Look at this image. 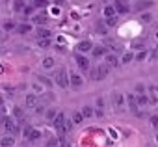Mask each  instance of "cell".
<instances>
[{
    "mask_svg": "<svg viewBox=\"0 0 158 147\" xmlns=\"http://www.w3.org/2000/svg\"><path fill=\"white\" fill-rule=\"evenodd\" d=\"M54 78H56V84H58L60 88H63V90L69 88V84H71V77L67 75V71H65V69H58Z\"/></svg>",
    "mask_w": 158,
    "mask_h": 147,
    "instance_id": "obj_1",
    "label": "cell"
},
{
    "mask_svg": "<svg viewBox=\"0 0 158 147\" xmlns=\"http://www.w3.org/2000/svg\"><path fill=\"white\" fill-rule=\"evenodd\" d=\"M108 73H110V65H108V63H106V65H99L97 69L91 71V78H93V80H104V78L108 77Z\"/></svg>",
    "mask_w": 158,
    "mask_h": 147,
    "instance_id": "obj_2",
    "label": "cell"
},
{
    "mask_svg": "<svg viewBox=\"0 0 158 147\" xmlns=\"http://www.w3.org/2000/svg\"><path fill=\"white\" fill-rule=\"evenodd\" d=\"M2 127H4V130H10L11 134H19V132H21V128L17 127V123H15L11 117H8V116L2 117Z\"/></svg>",
    "mask_w": 158,
    "mask_h": 147,
    "instance_id": "obj_3",
    "label": "cell"
},
{
    "mask_svg": "<svg viewBox=\"0 0 158 147\" xmlns=\"http://www.w3.org/2000/svg\"><path fill=\"white\" fill-rule=\"evenodd\" d=\"M74 60H76V65L80 67V69H84V71H88V69H89V60H88L82 52H80V54H76V56H74Z\"/></svg>",
    "mask_w": 158,
    "mask_h": 147,
    "instance_id": "obj_4",
    "label": "cell"
},
{
    "mask_svg": "<svg viewBox=\"0 0 158 147\" xmlns=\"http://www.w3.org/2000/svg\"><path fill=\"white\" fill-rule=\"evenodd\" d=\"M112 103H114V106L117 108V110H121L123 108V95L121 93H112Z\"/></svg>",
    "mask_w": 158,
    "mask_h": 147,
    "instance_id": "obj_5",
    "label": "cell"
},
{
    "mask_svg": "<svg viewBox=\"0 0 158 147\" xmlns=\"http://www.w3.org/2000/svg\"><path fill=\"white\" fill-rule=\"evenodd\" d=\"M82 82H84V80H82L80 75H76V73H71V86H73V88H80Z\"/></svg>",
    "mask_w": 158,
    "mask_h": 147,
    "instance_id": "obj_6",
    "label": "cell"
},
{
    "mask_svg": "<svg viewBox=\"0 0 158 147\" xmlns=\"http://www.w3.org/2000/svg\"><path fill=\"white\" fill-rule=\"evenodd\" d=\"M128 2L127 0H115V8H117V11L119 13H128V6H127Z\"/></svg>",
    "mask_w": 158,
    "mask_h": 147,
    "instance_id": "obj_7",
    "label": "cell"
},
{
    "mask_svg": "<svg viewBox=\"0 0 158 147\" xmlns=\"http://www.w3.org/2000/svg\"><path fill=\"white\" fill-rule=\"evenodd\" d=\"M24 103H26V108H35V106H37V97L30 93V95H26Z\"/></svg>",
    "mask_w": 158,
    "mask_h": 147,
    "instance_id": "obj_8",
    "label": "cell"
},
{
    "mask_svg": "<svg viewBox=\"0 0 158 147\" xmlns=\"http://www.w3.org/2000/svg\"><path fill=\"white\" fill-rule=\"evenodd\" d=\"M78 52H88V50H93V45L91 41H82V43H78Z\"/></svg>",
    "mask_w": 158,
    "mask_h": 147,
    "instance_id": "obj_9",
    "label": "cell"
},
{
    "mask_svg": "<svg viewBox=\"0 0 158 147\" xmlns=\"http://www.w3.org/2000/svg\"><path fill=\"white\" fill-rule=\"evenodd\" d=\"M17 32H19V34H30V32H32V24L23 23V24H19V26H17Z\"/></svg>",
    "mask_w": 158,
    "mask_h": 147,
    "instance_id": "obj_10",
    "label": "cell"
},
{
    "mask_svg": "<svg viewBox=\"0 0 158 147\" xmlns=\"http://www.w3.org/2000/svg\"><path fill=\"white\" fill-rule=\"evenodd\" d=\"M106 63H108L110 67H117V65H119V60H117L115 54H108V56H106Z\"/></svg>",
    "mask_w": 158,
    "mask_h": 147,
    "instance_id": "obj_11",
    "label": "cell"
},
{
    "mask_svg": "<svg viewBox=\"0 0 158 147\" xmlns=\"http://www.w3.org/2000/svg\"><path fill=\"white\" fill-rule=\"evenodd\" d=\"M152 6V2H151V0H139V2L136 4V10H147V8H151Z\"/></svg>",
    "mask_w": 158,
    "mask_h": 147,
    "instance_id": "obj_12",
    "label": "cell"
},
{
    "mask_svg": "<svg viewBox=\"0 0 158 147\" xmlns=\"http://www.w3.org/2000/svg\"><path fill=\"white\" fill-rule=\"evenodd\" d=\"M84 119H86V117H84L82 112H73V121H74V125H80Z\"/></svg>",
    "mask_w": 158,
    "mask_h": 147,
    "instance_id": "obj_13",
    "label": "cell"
},
{
    "mask_svg": "<svg viewBox=\"0 0 158 147\" xmlns=\"http://www.w3.org/2000/svg\"><path fill=\"white\" fill-rule=\"evenodd\" d=\"M13 141H15L13 136H8V134H6V136H2V141H0V143H2V147H11Z\"/></svg>",
    "mask_w": 158,
    "mask_h": 147,
    "instance_id": "obj_14",
    "label": "cell"
},
{
    "mask_svg": "<svg viewBox=\"0 0 158 147\" xmlns=\"http://www.w3.org/2000/svg\"><path fill=\"white\" fill-rule=\"evenodd\" d=\"M115 13H117V8H115V6H106V8H104L106 19H108V17H115Z\"/></svg>",
    "mask_w": 158,
    "mask_h": 147,
    "instance_id": "obj_15",
    "label": "cell"
},
{
    "mask_svg": "<svg viewBox=\"0 0 158 147\" xmlns=\"http://www.w3.org/2000/svg\"><path fill=\"white\" fill-rule=\"evenodd\" d=\"M39 138H41V130L32 128V130H30V134H28V140H30V141H35V140H39Z\"/></svg>",
    "mask_w": 158,
    "mask_h": 147,
    "instance_id": "obj_16",
    "label": "cell"
},
{
    "mask_svg": "<svg viewBox=\"0 0 158 147\" xmlns=\"http://www.w3.org/2000/svg\"><path fill=\"white\" fill-rule=\"evenodd\" d=\"M37 37H39V39L50 37V30H47V28H37Z\"/></svg>",
    "mask_w": 158,
    "mask_h": 147,
    "instance_id": "obj_17",
    "label": "cell"
},
{
    "mask_svg": "<svg viewBox=\"0 0 158 147\" xmlns=\"http://www.w3.org/2000/svg\"><path fill=\"white\" fill-rule=\"evenodd\" d=\"M106 54V48L104 47H93V56L95 58H101V56H104Z\"/></svg>",
    "mask_w": 158,
    "mask_h": 147,
    "instance_id": "obj_18",
    "label": "cell"
},
{
    "mask_svg": "<svg viewBox=\"0 0 158 147\" xmlns=\"http://www.w3.org/2000/svg\"><path fill=\"white\" fill-rule=\"evenodd\" d=\"M61 141H63V138H52V140H48L47 147H60Z\"/></svg>",
    "mask_w": 158,
    "mask_h": 147,
    "instance_id": "obj_19",
    "label": "cell"
},
{
    "mask_svg": "<svg viewBox=\"0 0 158 147\" xmlns=\"http://www.w3.org/2000/svg\"><path fill=\"white\" fill-rule=\"evenodd\" d=\"M37 45H39V48H47V47H50V37L39 39V41H37Z\"/></svg>",
    "mask_w": 158,
    "mask_h": 147,
    "instance_id": "obj_20",
    "label": "cell"
},
{
    "mask_svg": "<svg viewBox=\"0 0 158 147\" xmlns=\"http://www.w3.org/2000/svg\"><path fill=\"white\" fill-rule=\"evenodd\" d=\"M138 104H139V106L149 104V99H147V95H145V93H139V97H138Z\"/></svg>",
    "mask_w": 158,
    "mask_h": 147,
    "instance_id": "obj_21",
    "label": "cell"
},
{
    "mask_svg": "<svg viewBox=\"0 0 158 147\" xmlns=\"http://www.w3.org/2000/svg\"><path fill=\"white\" fill-rule=\"evenodd\" d=\"M34 23H37V24H45L47 23V17L41 13V15H34Z\"/></svg>",
    "mask_w": 158,
    "mask_h": 147,
    "instance_id": "obj_22",
    "label": "cell"
},
{
    "mask_svg": "<svg viewBox=\"0 0 158 147\" xmlns=\"http://www.w3.org/2000/svg\"><path fill=\"white\" fill-rule=\"evenodd\" d=\"M43 67H47V69H50V67H54V58H45L43 60Z\"/></svg>",
    "mask_w": 158,
    "mask_h": 147,
    "instance_id": "obj_23",
    "label": "cell"
},
{
    "mask_svg": "<svg viewBox=\"0 0 158 147\" xmlns=\"http://www.w3.org/2000/svg\"><path fill=\"white\" fill-rule=\"evenodd\" d=\"M58 114H60V112H56V110H48V112H47V119H48V121H54V119L58 117Z\"/></svg>",
    "mask_w": 158,
    "mask_h": 147,
    "instance_id": "obj_24",
    "label": "cell"
},
{
    "mask_svg": "<svg viewBox=\"0 0 158 147\" xmlns=\"http://www.w3.org/2000/svg\"><path fill=\"white\" fill-rule=\"evenodd\" d=\"M82 114H84V117H91V116H93L91 106H84V108H82Z\"/></svg>",
    "mask_w": 158,
    "mask_h": 147,
    "instance_id": "obj_25",
    "label": "cell"
},
{
    "mask_svg": "<svg viewBox=\"0 0 158 147\" xmlns=\"http://www.w3.org/2000/svg\"><path fill=\"white\" fill-rule=\"evenodd\" d=\"M139 19H141V23H151V21H152V15H151V13H143Z\"/></svg>",
    "mask_w": 158,
    "mask_h": 147,
    "instance_id": "obj_26",
    "label": "cell"
},
{
    "mask_svg": "<svg viewBox=\"0 0 158 147\" xmlns=\"http://www.w3.org/2000/svg\"><path fill=\"white\" fill-rule=\"evenodd\" d=\"M13 114H15V117H19V119H23V117H24V114H23V110H21L19 106H15V108H13Z\"/></svg>",
    "mask_w": 158,
    "mask_h": 147,
    "instance_id": "obj_27",
    "label": "cell"
},
{
    "mask_svg": "<svg viewBox=\"0 0 158 147\" xmlns=\"http://www.w3.org/2000/svg\"><path fill=\"white\" fill-rule=\"evenodd\" d=\"M34 6L35 8H45L47 6V0H34Z\"/></svg>",
    "mask_w": 158,
    "mask_h": 147,
    "instance_id": "obj_28",
    "label": "cell"
},
{
    "mask_svg": "<svg viewBox=\"0 0 158 147\" xmlns=\"http://www.w3.org/2000/svg\"><path fill=\"white\" fill-rule=\"evenodd\" d=\"M106 24H108V26H115V24H117V19H115V17H108Z\"/></svg>",
    "mask_w": 158,
    "mask_h": 147,
    "instance_id": "obj_29",
    "label": "cell"
},
{
    "mask_svg": "<svg viewBox=\"0 0 158 147\" xmlns=\"http://www.w3.org/2000/svg\"><path fill=\"white\" fill-rule=\"evenodd\" d=\"M132 58H134V56H132L130 52H127V54L123 56V63H128V61H132Z\"/></svg>",
    "mask_w": 158,
    "mask_h": 147,
    "instance_id": "obj_30",
    "label": "cell"
},
{
    "mask_svg": "<svg viewBox=\"0 0 158 147\" xmlns=\"http://www.w3.org/2000/svg\"><path fill=\"white\" fill-rule=\"evenodd\" d=\"M13 28H15V24H13V23H11V21H10V23H6V24H4V30H6V32H10V30H13Z\"/></svg>",
    "mask_w": 158,
    "mask_h": 147,
    "instance_id": "obj_31",
    "label": "cell"
},
{
    "mask_svg": "<svg viewBox=\"0 0 158 147\" xmlns=\"http://www.w3.org/2000/svg\"><path fill=\"white\" fill-rule=\"evenodd\" d=\"M145 58H147V52H145V50H143V52H139V54L136 56V60H138V61H143Z\"/></svg>",
    "mask_w": 158,
    "mask_h": 147,
    "instance_id": "obj_32",
    "label": "cell"
},
{
    "mask_svg": "<svg viewBox=\"0 0 158 147\" xmlns=\"http://www.w3.org/2000/svg\"><path fill=\"white\" fill-rule=\"evenodd\" d=\"M151 125H152L154 128H158V116H152V117H151Z\"/></svg>",
    "mask_w": 158,
    "mask_h": 147,
    "instance_id": "obj_33",
    "label": "cell"
},
{
    "mask_svg": "<svg viewBox=\"0 0 158 147\" xmlns=\"http://www.w3.org/2000/svg\"><path fill=\"white\" fill-rule=\"evenodd\" d=\"M95 104H97V108H104V99H102V97H99Z\"/></svg>",
    "mask_w": 158,
    "mask_h": 147,
    "instance_id": "obj_34",
    "label": "cell"
},
{
    "mask_svg": "<svg viewBox=\"0 0 158 147\" xmlns=\"http://www.w3.org/2000/svg\"><path fill=\"white\" fill-rule=\"evenodd\" d=\"M97 32H99V34H106V28H104V24H97Z\"/></svg>",
    "mask_w": 158,
    "mask_h": 147,
    "instance_id": "obj_35",
    "label": "cell"
},
{
    "mask_svg": "<svg viewBox=\"0 0 158 147\" xmlns=\"http://www.w3.org/2000/svg\"><path fill=\"white\" fill-rule=\"evenodd\" d=\"M39 80H41V82H43L45 86H50V80H48L47 77H39Z\"/></svg>",
    "mask_w": 158,
    "mask_h": 147,
    "instance_id": "obj_36",
    "label": "cell"
},
{
    "mask_svg": "<svg viewBox=\"0 0 158 147\" xmlns=\"http://www.w3.org/2000/svg\"><path fill=\"white\" fill-rule=\"evenodd\" d=\"M136 91H138V93H145V86L138 84V86H136Z\"/></svg>",
    "mask_w": 158,
    "mask_h": 147,
    "instance_id": "obj_37",
    "label": "cell"
},
{
    "mask_svg": "<svg viewBox=\"0 0 158 147\" xmlns=\"http://www.w3.org/2000/svg\"><path fill=\"white\" fill-rule=\"evenodd\" d=\"M34 90H35V91H37V93H43V88H41V86H39V84H34Z\"/></svg>",
    "mask_w": 158,
    "mask_h": 147,
    "instance_id": "obj_38",
    "label": "cell"
},
{
    "mask_svg": "<svg viewBox=\"0 0 158 147\" xmlns=\"http://www.w3.org/2000/svg\"><path fill=\"white\" fill-rule=\"evenodd\" d=\"M35 112H37V114H43V112H45V108H43L41 104H37V106H35Z\"/></svg>",
    "mask_w": 158,
    "mask_h": 147,
    "instance_id": "obj_39",
    "label": "cell"
},
{
    "mask_svg": "<svg viewBox=\"0 0 158 147\" xmlns=\"http://www.w3.org/2000/svg\"><path fill=\"white\" fill-rule=\"evenodd\" d=\"M95 116H97V117H102V116H104V112H102V108H97V112H95Z\"/></svg>",
    "mask_w": 158,
    "mask_h": 147,
    "instance_id": "obj_40",
    "label": "cell"
},
{
    "mask_svg": "<svg viewBox=\"0 0 158 147\" xmlns=\"http://www.w3.org/2000/svg\"><path fill=\"white\" fill-rule=\"evenodd\" d=\"M30 130H32V127H26V128H24V132H23V134H24V138H28V134H30Z\"/></svg>",
    "mask_w": 158,
    "mask_h": 147,
    "instance_id": "obj_41",
    "label": "cell"
},
{
    "mask_svg": "<svg viewBox=\"0 0 158 147\" xmlns=\"http://www.w3.org/2000/svg\"><path fill=\"white\" fill-rule=\"evenodd\" d=\"M63 147H71V145H67V143H63Z\"/></svg>",
    "mask_w": 158,
    "mask_h": 147,
    "instance_id": "obj_42",
    "label": "cell"
},
{
    "mask_svg": "<svg viewBox=\"0 0 158 147\" xmlns=\"http://www.w3.org/2000/svg\"><path fill=\"white\" fill-rule=\"evenodd\" d=\"M156 141H158V132H156Z\"/></svg>",
    "mask_w": 158,
    "mask_h": 147,
    "instance_id": "obj_43",
    "label": "cell"
},
{
    "mask_svg": "<svg viewBox=\"0 0 158 147\" xmlns=\"http://www.w3.org/2000/svg\"><path fill=\"white\" fill-rule=\"evenodd\" d=\"M154 90H156V91H158V88H154Z\"/></svg>",
    "mask_w": 158,
    "mask_h": 147,
    "instance_id": "obj_44",
    "label": "cell"
},
{
    "mask_svg": "<svg viewBox=\"0 0 158 147\" xmlns=\"http://www.w3.org/2000/svg\"><path fill=\"white\" fill-rule=\"evenodd\" d=\"M156 50H158V48H156Z\"/></svg>",
    "mask_w": 158,
    "mask_h": 147,
    "instance_id": "obj_45",
    "label": "cell"
}]
</instances>
